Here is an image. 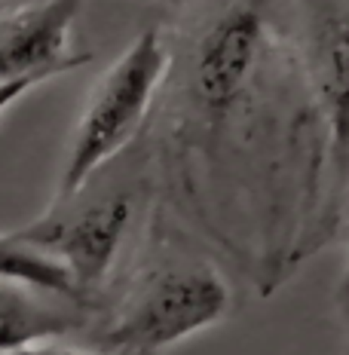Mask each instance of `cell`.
Instances as JSON below:
<instances>
[{
	"label": "cell",
	"mask_w": 349,
	"mask_h": 355,
	"mask_svg": "<svg viewBox=\"0 0 349 355\" xmlns=\"http://www.w3.org/2000/svg\"><path fill=\"white\" fill-rule=\"evenodd\" d=\"M169 64L172 55L166 40L153 28H147L101 73L74 129L68 162L58 181V199L83 190L95 172H101L135 138L166 80Z\"/></svg>",
	"instance_id": "6da1fadb"
},
{
	"label": "cell",
	"mask_w": 349,
	"mask_h": 355,
	"mask_svg": "<svg viewBox=\"0 0 349 355\" xmlns=\"http://www.w3.org/2000/svg\"><path fill=\"white\" fill-rule=\"evenodd\" d=\"M230 291L212 266H169L144 276L99 334L105 355H162L227 313Z\"/></svg>",
	"instance_id": "7a4b0ae2"
},
{
	"label": "cell",
	"mask_w": 349,
	"mask_h": 355,
	"mask_svg": "<svg viewBox=\"0 0 349 355\" xmlns=\"http://www.w3.org/2000/svg\"><path fill=\"white\" fill-rule=\"evenodd\" d=\"M129 218L132 205L120 193L86 202H80L77 196H65L56 199L46 214L16 230V236L56 257L71 272L77 294L86 300V294L108 276Z\"/></svg>",
	"instance_id": "3957f363"
},
{
	"label": "cell",
	"mask_w": 349,
	"mask_h": 355,
	"mask_svg": "<svg viewBox=\"0 0 349 355\" xmlns=\"http://www.w3.org/2000/svg\"><path fill=\"white\" fill-rule=\"evenodd\" d=\"M83 0H34L0 12V86L46 80L89 62L71 49V28Z\"/></svg>",
	"instance_id": "277c9868"
},
{
	"label": "cell",
	"mask_w": 349,
	"mask_h": 355,
	"mask_svg": "<svg viewBox=\"0 0 349 355\" xmlns=\"http://www.w3.org/2000/svg\"><path fill=\"white\" fill-rule=\"evenodd\" d=\"M264 19L255 6H230L209 25L193 58V95L199 107L221 120L251 86L264 55Z\"/></svg>",
	"instance_id": "5b68a950"
},
{
	"label": "cell",
	"mask_w": 349,
	"mask_h": 355,
	"mask_svg": "<svg viewBox=\"0 0 349 355\" xmlns=\"http://www.w3.org/2000/svg\"><path fill=\"white\" fill-rule=\"evenodd\" d=\"M316 89L325 116V175H328V227L337 230L340 196L349 181V10L325 19L316 40Z\"/></svg>",
	"instance_id": "8992f818"
},
{
	"label": "cell",
	"mask_w": 349,
	"mask_h": 355,
	"mask_svg": "<svg viewBox=\"0 0 349 355\" xmlns=\"http://www.w3.org/2000/svg\"><path fill=\"white\" fill-rule=\"evenodd\" d=\"M86 300L0 279V355L37 349L86 322Z\"/></svg>",
	"instance_id": "52a82bcc"
},
{
	"label": "cell",
	"mask_w": 349,
	"mask_h": 355,
	"mask_svg": "<svg viewBox=\"0 0 349 355\" xmlns=\"http://www.w3.org/2000/svg\"><path fill=\"white\" fill-rule=\"evenodd\" d=\"M0 279L25 282V285L46 288V291L74 294V297H80L77 288H74V282H71V272L65 270L56 257H49L46 251L28 245V242L19 239L16 233H0Z\"/></svg>",
	"instance_id": "ba28073f"
},
{
	"label": "cell",
	"mask_w": 349,
	"mask_h": 355,
	"mask_svg": "<svg viewBox=\"0 0 349 355\" xmlns=\"http://www.w3.org/2000/svg\"><path fill=\"white\" fill-rule=\"evenodd\" d=\"M34 86H40V83H37V80H16V83L0 86V114H3V110H10L22 98V95H28Z\"/></svg>",
	"instance_id": "9c48e42d"
},
{
	"label": "cell",
	"mask_w": 349,
	"mask_h": 355,
	"mask_svg": "<svg viewBox=\"0 0 349 355\" xmlns=\"http://www.w3.org/2000/svg\"><path fill=\"white\" fill-rule=\"evenodd\" d=\"M28 355H105V352H86V349H71V346H53V343H43L37 349H28Z\"/></svg>",
	"instance_id": "30bf717a"
},
{
	"label": "cell",
	"mask_w": 349,
	"mask_h": 355,
	"mask_svg": "<svg viewBox=\"0 0 349 355\" xmlns=\"http://www.w3.org/2000/svg\"><path fill=\"white\" fill-rule=\"evenodd\" d=\"M340 309H343V319H346V334H349V266H346L343 285H340Z\"/></svg>",
	"instance_id": "8fae6325"
},
{
	"label": "cell",
	"mask_w": 349,
	"mask_h": 355,
	"mask_svg": "<svg viewBox=\"0 0 349 355\" xmlns=\"http://www.w3.org/2000/svg\"><path fill=\"white\" fill-rule=\"evenodd\" d=\"M343 6H346V10H349V0H343Z\"/></svg>",
	"instance_id": "7c38bea8"
}]
</instances>
